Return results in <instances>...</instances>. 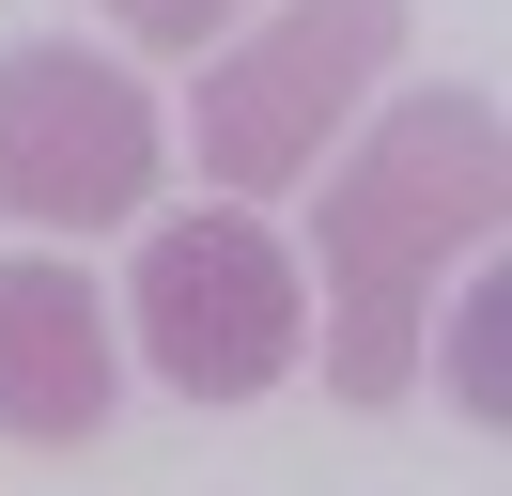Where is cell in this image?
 Returning <instances> with one entry per match:
<instances>
[{
  "label": "cell",
  "instance_id": "277c9868",
  "mask_svg": "<svg viewBox=\"0 0 512 496\" xmlns=\"http://www.w3.org/2000/svg\"><path fill=\"white\" fill-rule=\"evenodd\" d=\"M156 93L94 47H0V217L32 233H109L156 202Z\"/></svg>",
  "mask_w": 512,
  "mask_h": 496
},
{
  "label": "cell",
  "instance_id": "7a4b0ae2",
  "mask_svg": "<svg viewBox=\"0 0 512 496\" xmlns=\"http://www.w3.org/2000/svg\"><path fill=\"white\" fill-rule=\"evenodd\" d=\"M125 310H140V357L187 403H264L311 341V264L264 217H156L125 264Z\"/></svg>",
  "mask_w": 512,
  "mask_h": 496
},
{
  "label": "cell",
  "instance_id": "3957f363",
  "mask_svg": "<svg viewBox=\"0 0 512 496\" xmlns=\"http://www.w3.org/2000/svg\"><path fill=\"white\" fill-rule=\"evenodd\" d=\"M404 47V0H280L264 31H233L218 62H202V171L233 186V202H264V186L326 171V124L373 93V62Z\"/></svg>",
  "mask_w": 512,
  "mask_h": 496
},
{
  "label": "cell",
  "instance_id": "5b68a950",
  "mask_svg": "<svg viewBox=\"0 0 512 496\" xmlns=\"http://www.w3.org/2000/svg\"><path fill=\"white\" fill-rule=\"evenodd\" d=\"M109 310L78 264H0V434H32V450H78L109 434Z\"/></svg>",
  "mask_w": 512,
  "mask_h": 496
},
{
  "label": "cell",
  "instance_id": "52a82bcc",
  "mask_svg": "<svg viewBox=\"0 0 512 496\" xmlns=\"http://www.w3.org/2000/svg\"><path fill=\"white\" fill-rule=\"evenodd\" d=\"M450 403H466V419H497V279H481L466 326H450Z\"/></svg>",
  "mask_w": 512,
  "mask_h": 496
},
{
  "label": "cell",
  "instance_id": "6da1fadb",
  "mask_svg": "<svg viewBox=\"0 0 512 496\" xmlns=\"http://www.w3.org/2000/svg\"><path fill=\"white\" fill-rule=\"evenodd\" d=\"M512 202V140L481 93H404L373 140L326 171V388L404 403L419 388V310L450 248H481Z\"/></svg>",
  "mask_w": 512,
  "mask_h": 496
},
{
  "label": "cell",
  "instance_id": "8992f818",
  "mask_svg": "<svg viewBox=\"0 0 512 496\" xmlns=\"http://www.w3.org/2000/svg\"><path fill=\"white\" fill-rule=\"evenodd\" d=\"M109 16H125V47H156V62H187L202 31H233V16H249V0H109Z\"/></svg>",
  "mask_w": 512,
  "mask_h": 496
}]
</instances>
